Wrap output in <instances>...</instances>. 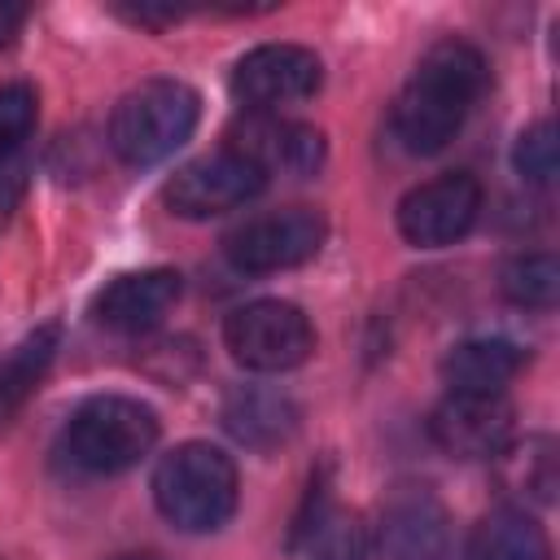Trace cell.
<instances>
[{"mask_svg":"<svg viewBox=\"0 0 560 560\" xmlns=\"http://www.w3.org/2000/svg\"><path fill=\"white\" fill-rule=\"evenodd\" d=\"M324 61L302 44H258L232 70V92L249 114H280L319 92Z\"/></svg>","mask_w":560,"mask_h":560,"instance_id":"6","label":"cell"},{"mask_svg":"<svg viewBox=\"0 0 560 560\" xmlns=\"http://www.w3.org/2000/svg\"><path fill=\"white\" fill-rule=\"evenodd\" d=\"M118 560H162V556H149V551H144V556H118Z\"/></svg>","mask_w":560,"mask_h":560,"instance_id":"24","label":"cell"},{"mask_svg":"<svg viewBox=\"0 0 560 560\" xmlns=\"http://www.w3.org/2000/svg\"><path fill=\"white\" fill-rule=\"evenodd\" d=\"M39 96L31 83H0V162H9L35 131Z\"/></svg>","mask_w":560,"mask_h":560,"instance_id":"20","label":"cell"},{"mask_svg":"<svg viewBox=\"0 0 560 560\" xmlns=\"http://www.w3.org/2000/svg\"><path fill=\"white\" fill-rule=\"evenodd\" d=\"M245 153L262 175L284 171V175H315L324 162V136L306 122L280 118V114H249L236 127V140L228 144Z\"/></svg>","mask_w":560,"mask_h":560,"instance_id":"12","label":"cell"},{"mask_svg":"<svg viewBox=\"0 0 560 560\" xmlns=\"http://www.w3.org/2000/svg\"><path fill=\"white\" fill-rule=\"evenodd\" d=\"M486 57L464 39H438L394 101V136L407 153H438L455 140L486 92Z\"/></svg>","mask_w":560,"mask_h":560,"instance_id":"1","label":"cell"},{"mask_svg":"<svg viewBox=\"0 0 560 560\" xmlns=\"http://www.w3.org/2000/svg\"><path fill=\"white\" fill-rule=\"evenodd\" d=\"M464 560H551V542L525 508L508 503L472 525Z\"/></svg>","mask_w":560,"mask_h":560,"instance_id":"16","label":"cell"},{"mask_svg":"<svg viewBox=\"0 0 560 560\" xmlns=\"http://www.w3.org/2000/svg\"><path fill=\"white\" fill-rule=\"evenodd\" d=\"M52 354H57V324H44L0 363V424L39 389Z\"/></svg>","mask_w":560,"mask_h":560,"instance_id":"18","label":"cell"},{"mask_svg":"<svg viewBox=\"0 0 560 560\" xmlns=\"http://www.w3.org/2000/svg\"><path fill=\"white\" fill-rule=\"evenodd\" d=\"M315 560H368V538L359 525H337L324 534Z\"/></svg>","mask_w":560,"mask_h":560,"instance_id":"22","label":"cell"},{"mask_svg":"<svg viewBox=\"0 0 560 560\" xmlns=\"http://www.w3.org/2000/svg\"><path fill=\"white\" fill-rule=\"evenodd\" d=\"M61 446L83 472H127L158 446V416L149 402L127 394H96L66 420Z\"/></svg>","mask_w":560,"mask_h":560,"instance_id":"3","label":"cell"},{"mask_svg":"<svg viewBox=\"0 0 560 560\" xmlns=\"http://www.w3.org/2000/svg\"><path fill=\"white\" fill-rule=\"evenodd\" d=\"M512 162H516L521 179L551 184V175H556V127L551 122H534L529 131H521Z\"/></svg>","mask_w":560,"mask_h":560,"instance_id":"21","label":"cell"},{"mask_svg":"<svg viewBox=\"0 0 560 560\" xmlns=\"http://www.w3.org/2000/svg\"><path fill=\"white\" fill-rule=\"evenodd\" d=\"M201 118V96L179 79H144L109 118V144L127 166H153L171 158Z\"/></svg>","mask_w":560,"mask_h":560,"instance_id":"4","label":"cell"},{"mask_svg":"<svg viewBox=\"0 0 560 560\" xmlns=\"http://www.w3.org/2000/svg\"><path fill=\"white\" fill-rule=\"evenodd\" d=\"M223 429L249 451H276L298 433V407L280 389L236 385L223 398Z\"/></svg>","mask_w":560,"mask_h":560,"instance_id":"14","label":"cell"},{"mask_svg":"<svg viewBox=\"0 0 560 560\" xmlns=\"http://www.w3.org/2000/svg\"><path fill=\"white\" fill-rule=\"evenodd\" d=\"M236 464L210 442H179L153 468V503L184 534H210L236 512Z\"/></svg>","mask_w":560,"mask_h":560,"instance_id":"2","label":"cell"},{"mask_svg":"<svg viewBox=\"0 0 560 560\" xmlns=\"http://www.w3.org/2000/svg\"><path fill=\"white\" fill-rule=\"evenodd\" d=\"M503 298L525 311H551L560 298V262L551 254H521L503 267Z\"/></svg>","mask_w":560,"mask_h":560,"instance_id":"19","label":"cell"},{"mask_svg":"<svg viewBox=\"0 0 560 560\" xmlns=\"http://www.w3.org/2000/svg\"><path fill=\"white\" fill-rule=\"evenodd\" d=\"M179 293H184L179 271H171V267H144V271L114 276L96 293L92 315H96V324H105L114 332H149V328H158L171 315V306L179 302Z\"/></svg>","mask_w":560,"mask_h":560,"instance_id":"11","label":"cell"},{"mask_svg":"<svg viewBox=\"0 0 560 560\" xmlns=\"http://www.w3.org/2000/svg\"><path fill=\"white\" fill-rule=\"evenodd\" d=\"M503 468V486L512 499V508L525 503H551L556 494V442L551 438H525V442H508L503 455H494Z\"/></svg>","mask_w":560,"mask_h":560,"instance_id":"17","label":"cell"},{"mask_svg":"<svg viewBox=\"0 0 560 560\" xmlns=\"http://www.w3.org/2000/svg\"><path fill=\"white\" fill-rule=\"evenodd\" d=\"M22 22H26V9H22V4L0 0V48H9V44H13V35L22 31Z\"/></svg>","mask_w":560,"mask_h":560,"instance_id":"23","label":"cell"},{"mask_svg":"<svg viewBox=\"0 0 560 560\" xmlns=\"http://www.w3.org/2000/svg\"><path fill=\"white\" fill-rule=\"evenodd\" d=\"M525 368V350L508 337H468L446 350L442 381L451 394H503Z\"/></svg>","mask_w":560,"mask_h":560,"instance_id":"15","label":"cell"},{"mask_svg":"<svg viewBox=\"0 0 560 560\" xmlns=\"http://www.w3.org/2000/svg\"><path fill=\"white\" fill-rule=\"evenodd\" d=\"M262 184H267V175L245 153L219 149L210 158L179 166L166 179V206L184 219H210V214L241 210L245 201H254L262 192Z\"/></svg>","mask_w":560,"mask_h":560,"instance_id":"8","label":"cell"},{"mask_svg":"<svg viewBox=\"0 0 560 560\" xmlns=\"http://www.w3.org/2000/svg\"><path fill=\"white\" fill-rule=\"evenodd\" d=\"M429 438L455 459H494L516 442V411L503 394H446L429 416Z\"/></svg>","mask_w":560,"mask_h":560,"instance_id":"10","label":"cell"},{"mask_svg":"<svg viewBox=\"0 0 560 560\" xmlns=\"http://www.w3.org/2000/svg\"><path fill=\"white\" fill-rule=\"evenodd\" d=\"M451 542L446 512L429 490H398L381 512L385 560H442Z\"/></svg>","mask_w":560,"mask_h":560,"instance_id":"13","label":"cell"},{"mask_svg":"<svg viewBox=\"0 0 560 560\" xmlns=\"http://www.w3.org/2000/svg\"><path fill=\"white\" fill-rule=\"evenodd\" d=\"M328 236V223L319 210L311 206H284V210H271V214H254L245 219L232 236H228V258L241 267V271H289V267H302L319 254Z\"/></svg>","mask_w":560,"mask_h":560,"instance_id":"7","label":"cell"},{"mask_svg":"<svg viewBox=\"0 0 560 560\" xmlns=\"http://www.w3.org/2000/svg\"><path fill=\"white\" fill-rule=\"evenodd\" d=\"M223 346L249 372H289L311 359L315 328L302 306L280 298H258L223 319Z\"/></svg>","mask_w":560,"mask_h":560,"instance_id":"5","label":"cell"},{"mask_svg":"<svg viewBox=\"0 0 560 560\" xmlns=\"http://www.w3.org/2000/svg\"><path fill=\"white\" fill-rule=\"evenodd\" d=\"M477 214H481V184L472 175L455 171V175L416 184L398 201V232L416 249H446L459 236H468Z\"/></svg>","mask_w":560,"mask_h":560,"instance_id":"9","label":"cell"}]
</instances>
